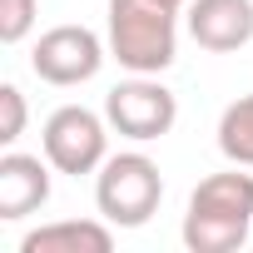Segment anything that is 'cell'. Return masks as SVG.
I'll use <instances>...</instances> for the list:
<instances>
[{
	"mask_svg": "<svg viewBox=\"0 0 253 253\" xmlns=\"http://www.w3.org/2000/svg\"><path fill=\"white\" fill-rule=\"evenodd\" d=\"M184 248L189 253H233L253 233V174L243 164L209 174L184 209Z\"/></svg>",
	"mask_w": 253,
	"mask_h": 253,
	"instance_id": "obj_1",
	"label": "cell"
},
{
	"mask_svg": "<svg viewBox=\"0 0 253 253\" xmlns=\"http://www.w3.org/2000/svg\"><path fill=\"white\" fill-rule=\"evenodd\" d=\"M109 60L129 75H164L179 60V5L169 0H109L104 20Z\"/></svg>",
	"mask_w": 253,
	"mask_h": 253,
	"instance_id": "obj_2",
	"label": "cell"
},
{
	"mask_svg": "<svg viewBox=\"0 0 253 253\" xmlns=\"http://www.w3.org/2000/svg\"><path fill=\"white\" fill-rule=\"evenodd\" d=\"M159 199H164V174L139 149L109 154L99 164V174H94V209L114 228H144L154 218Z\"/></svg>",
	"mask_w": 253,
	"mask_h": 253,
	"instance_id": "obj_3",
	"label": "cell"
},
{
	"mask_svg": "<svg viewBox=\"0 0 253 253\" xmlns=\"http://www.w3.org/2000/svg\"><path fill=\"white\" fill-rule=\"evenodd\" d=\"M104 119L119 139H134V144H154L174 129L179 119V99L169 84H159V75H134V80H119L104 94Z\"/></svg>",
	"mask_w": 253,
	"mask_h": 253,
	"instance_id": "obj_4",
	"label": "cell"
},
{
	"mask_svg": "<svg viewBox=\"0 0 253 253\" xmlns=\"http://www.w3.org/2000/svg\"><path fill=\"white\" fill-rule=\"evenodd\" d=\"M45 159L55 164V174H99V164L109 159V119L84 109V104H60L45 119V134H40Z\"/></svg>",
	"mask_w": 253,
	"mask_h": 253,
	"instance_id": "obj_5",
	"label": "cell"
},
{
	"mask_svg": "<svg viewBox=\"0 0 253 253\" xmlns=\"http://www.w3.org/2000/svg\"><path fill=\"white\" fill-rule=\"evenodd\" d=\"M104 60H109V45L89 25H55L30 50V70L55 89H75V84L94 80Z\"/></svg>",
	"mask_w": 253,
	"mask_h": 253,
	"instance_id": "obj_6",
	"label": "cell"
},
{
	"mask_svg": "<svg viewBox=\"0 0 253 253\" xmlns=\"http://www.w3.org/2000/svg\"><path fill=\"white\" fill-rule=\"evenodd\" d=\"M184 25H189L199 50L233 55L253 40V0H189Z\"/></svg>",
	"mask_w": 253,
	"mask_h": 253,
	"instance_id": "obj_7",
	"label": "cell"
},
{
	"mask_svg": "<svg viewBox=\"0 0 253 253\" xmlns=\"http://www.w3.org/2000/svg\"><path fill=\"white\" fill-rule=\"evenodd\" d=\"M50 159L40 154H20V149H5L0 154V218L15 223L35 209L50 204Z\"/></svg>",
	"mask_w": 253,
	"mask_h": 253,
	"instance_id": "obj_8",
	"label": "cell"
},
{
	"mask_svg": "<svg viewBox=\"0 0 253 253\" xmlns=\"http://www.w3.org/2000/svg\"><path fill=\"white\" fill-rule=\"evenodd\" d=\"M114 223L109 218H60L20 238V253H109Z\"/></svg>",
	"mask_w": 253,
	"mask_h": 253,
	"instance_id": "obj_9",
	"label": "cell"
},
{
	"mask_svg": "<svg viewBox=\"0 0 253 253\" xmlns=\"http://www.w3.org/2000/svg\"><path fill=\"white\" fill-rule=\"evenodd\" d=\"M218 154H223L228 164L253 169V94L233 99V104L218 114Z\"/></svg>",
	"mask_w": 253,
	"mask_h": 253,
	"instance_id": "obj_10",
	"label": "cell"
},
{
	"mask_svg": "<svg viewBox=\"0 0 253 253\" xmlns=\"http://www.w3.org/2000/svg\"><path fill=\"white\" fill-rule=\"evenodd\" d=\"M40 20V0H0V40L20 45Z\"/></svg>",
	"mask_w": 253,
	"mask_h": 253,
	"instance_id": "obj_11",
	"label": "cell"
},
{
	"mask_svg": "<svg viewBox=\"0 0 253 253\" xmlns=\"http://www.w3.org/2000/svg\"><path fill=\"white\" fill-rule=\"evenodd\" d=\"M25 134V94L20 84H0V144H15Z\"/></svg>",
	"mask_w": 253,
	"mask_h": 253,
	"instance_id": "obj_12",
	"label": "cell"
},
{
	"mask_svg": "<svg viewBox=\"0 0 253 253\" xmlns=\"http://www.w3.org/2000/svg\"><path fill=\"white\" fill-rule=\"evenodd\" d=\"M169 5H179V10H184V5H189V0H169Z\"/></svg>",
	"mask_w": 253,
	"mask_h": 253,
	"instance_id": "obj_13",
	"label": "cell"
}]
</instances>
